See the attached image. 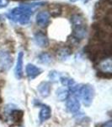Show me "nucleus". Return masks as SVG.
<instances>
[{
	"instance_id": "nucleus-12",
	"label": "nucleus",
	"mask_w": 112,
	"mask_h": 127,
	"mask_svg": "<svg viewBox=\"0 0 112 127\" xmlns=\"http://www.w3.org/2000/svg\"><path fill=\"white\" fill-rule=\"evenodd\" d=\"M51 116H52V109H51V108L47 105L42 106L39 114L40 121L41 122L46 121V120H47L48 119L51 118Z\"/></svg>"
},
{
	"instance_id": "nucleus-8",
	"label": "nucleus",
	"mask_w": 112,
	"mask_h": 127,
	"mask_svg": "<svg viewBox=\"0 0 112 127\" xmlns=\"http://www.w3.org/2000/svg\"><path fill=\"white\" fill-rule=\"evenodd\" d=\"M67 108L70 113H77L80 109V103L76 97H71L67 100Z\"/></svg>"
},
{
	"instance_id": "nucleus-3",
	"label": "nucleus",
	"mask_w": 112,
	"mask_h": 127,
	"mask_svg": "<svg viewBox=\"0 0 112 127\" xmlns=\"http://www.w3.org/2000/svg\"><path fill=\"white\" fill-rule=\"evenodd\" d=\"M78 97L82 98L83 103L86 107H89L91 105L93 97H94V89L90 85H84L83 87L81 86L78 93Z\"/></svg>"
},
{
	"instance_id": "nucleus-15",
	"label": "nucleus",
	"mask_w": 112,
	"mask_h": 127,
	"mask_svg": "<svg viewBox=\"0 0 112 127\" xmlns=\"http://www.w3.org/2000/svg\"><path fill=\"white\" fill-rule=\"evenodd\" d=\"M71 54H72V51H71V49L68 48V47H66V48H61L57 51V56L62 59V60L67 59L71 55Z\"/></svg>"
},
{
	"instance_id": "nucleus-6",
	"label": "nucleus",
	"mask_w": 112,
	"mask_h": 127,
	"mask_svg": "<svg viewBox=\"0 0 112 127\" xmlns=\"http://www.w3.org/2000/svg\"><path fill=\"white\" fill-rule=\"evenodd\" d=\"M34 42L40 48H46L49 45V39L47 36L41 32H38L34 35Z\"/></svg>"
},
{
	"instance_id": "nucleus-21",
	"label": "nucleus",
	"mask_w": 112,
	"mask_h": 127,
	"mask_svg": "<svg viewBox=\"0 0 112 127\" xmlns=\"http://www.w3.org/2000/svg\"><path fill=\"white\" fill-rule=\"evenodd\" d=\"M9 0H0V9L7 7L9 5Z\"/></svg>"
},
{
	"instance_id": "nucleus-10",
	"label": "nucleus",
	"mask_w": 112,
	"mask_h": 127,
	"mask_svg": "<svg viewBox=\"0 0 112 127\" xmlns=\"http://www.w3.org/2000/svg\"><path fill=\"white\" fill-rule=\"evenodd\" d=\"M37 90L41 97H48L51 93V84L48 81H42L41 83L39 84Z\"/></svg>"
},
{
	"instance_id": "nucleus-2",
	"label": "nucleus",
	"mask_w": 112,
	"mask_h": 127,
	"mask_svg": "<svg viewBox=\"0 0 112 127\" xmlns=\"http://www.w3.org/2000/svg\"><path fill=\"white\" fill-rule=\"evenodd\" d=\"M70 21L73 28V41L78 42L79 41L83 40L87 35L86 18H84L80 14H73L71 16Z\"/></svg>"
},
{
	"instance_id": "nucleus-9",
	"label": "nucleus",
	"mask_w": 112,
	"mask_h": 127,
	"mask_svg": "<svg viewBox=\"0 0 112 127\" xmlns=\"http://www.w3.org/2000/svg\"><path fill=\"white\" fill-rule=\"evenodd\" d=\"M25 71H26V75L29 77L30 80H33L36 77H37L38 75L41 73V69L39 68V67L36 66L35 64H28L26 65L25 68Z\"/></svg>"
},
{
	"instance_id": "nucleus-19",
	"label": "nucleus",
	"mask_w": 112,
	"mask_h": 127,
	"mask_svg": "<svg viewBox=\"0 0 112 127\" xmlns=\"http://www.w3.org/2000/svg\"><path fill=\"white\" fill-rule=\"evenodd\" d=\"M49 78H50L52 81H57L59 78V75L56 71H51L50 74H49Z\"/></svg>"
},
{
	"instance_id": "nucleus-23",
	"label": "nucleus",
	"mask_w": 112,
	"mask_h": 127,
	"mask_svg": "<svg viewBox=\"0 0 112 127\" xmlns=\"http://www.w3.org/2000/svg\"><path fill=\"white\" fill-rule=\"evenodd\" d=\"M69 1L72 2V3H75V2L78 1V0H69ZM81 1H82L83 3H88V2L89 1V0H81Z\"/></svg>"
},
{
	"instance_id": "nucleus-20",
	"label": "nucleus",
	"mask_w": 112,
	"mask_h": 127,
	"mask_svg": "<svg viewBox=\"0 0 112 127\" xmlns=\"http://www.w3.org/2000/svg\"><path fill=\"white\" fill-rule=\"evenodd\" d=\"M97 75L99 77H101V78H108L110 79L111 77V73H105V72H98Z\"/></svg>"
},
{
	"instance_id": "nucleus-18",
	"label": "nucleus",
	"mask_w": 112,
	"mask_h": 127,
	"mask_svg": "<svg viewBox=\"0 0 112 127\" xmlns=\"http://www.w3.org/2000/svg\"><path fill=\"white\" fill-rule=\"evenodd\" d=\"M60 81L62 84L65 87H72L73 86L75 85V82L73 79L69 78V77H61L60 78Z\"/></svg>"
},
{
	"instance_id": "nucleus-17",
	"label": "nucleus",
	"mask_w": 112,
	"mask_h": 127,
	"mask_svg": "<svg viewBox=\"0 0 112 127\" xmlns=\"http://www.w3.org/2000/svg\"><path fill=\"white\" fill-rule=\"evenodd\" d=\"M56 97L60 101H64V100H66L68 97L69 91L68 89H65V88H59V89L56 90Z\"/></svg>"
},
{
	"instance_id": "nucleus-14",
	"label": "nucleus",
	"mask_w": 112,
	"mask_h": 127,
	"mask_svg": "<svg viewBox=\"0 0 112 127\" xmlns=\"http://www.w3.org/2000/svg\"><path fill=\"white\" fill-rule=\"evenodd\" d=\"M99 68L102 69V72L111 73L112 70V63L111 59H106L99 64Z\"/></svg>"
},
{
	"instance_id": "nucleus-11",
	"label": "nucleus",
	"mask_w": 112,
	"mask_h": 127,
	"mask_svg": "<svg viewBox=\"0 0 112 127\" xmlns=\"http://www.w3.org/2000/svg\"><path fill=\"white\" fill-rule=\"evenodd\" d=\"M48 10L50 12L49 15H51L52 17H58L62 14V6L59 3H51L48 6Z\"/></svg>"
},
{
	"instance_id": "nucleus-13",
	"label": "nucleus",
	"mask_w": 112,
	"mask_h": 127,
	"mask_svg": "<svg viewBox=\"0 0 112 127\" xmlns=\"http://www.w3.org/2000/svg\"><path fill=\"white\" fill-rule=\"evenodd\" d=\"M9 114H10L11 120L15 123L21 122L24 116V112L22 110H19V109H13Z\"/></svg>"
},
{
	"instance_id": "nucleus-22",
	"label": "nucleus",
	"mask_w": 112,
	"mask_h": 127,
	"mask_svg": "<svg viewBox=\"0 0 112 127\" xmlns=\"http://www.w3.org/2000/svg\"><path fill=\"white\" fill-rule=\"evenodd\" d=\"M101 127H112V121L111 120H108L107 122H105V124H103Z\"/></svg>"
},
{
	"instance_id": "nucleus-16",
	"label": "nucleus",
	"mask_w": 112,
	"mask_h": 127,
	"mask_svg": "<svg viewBox=\"0 0 112 127\" xmlns=\"http://www.w3.org/2000/svg\"><path fill=\"white\" fill-rule=\"evenodd\" d=\"M38 61H39V63L42 64H49L52 63V58L47 53H41L38 56Z\"/></svg>"
},
{
	"instance_id": "nucleus-1",
	"label": "nucleus",
	"mask_w": 112,
	"mask_h": 127,
	"mask_svg": "<svg viewBox=\"0 0 112 127\" xmlns=\"http://www.w3.org/2000/svg\"><path fill=\"white\" fill-rule=\"evenodd\" d=\"M45 3H46L39 2V3L20 4L19 7L14 8L13 9L9 10L6 14V16L11 21L24 26V25H27L30 22L31 16L34 14L35 9L42 5H45Z\"/></svg>"
},
{
	"instance_id": "nucleus-5",
	"label": "nucleus",
	"mask_w": 112,
	"mask_h": 127,
	"mask_svg": "<svg viewBox=\"0 0 112 127\" xmlns=\"http://www.w3.org/2000/svg\"><path fill=\"white\" fill-rule=\"evenodd\" d=\"M50 23V15L46 11H40L36 15V24L40 27L45 28Z\"/></svg>"
},
{
	"instance_id": "nucleus-7",
	"label": "nucleus",
	"mask_w": 112,
	"mask_h": 127,
	"mask_svg": "<svg viewBox=\"0 0 112 127\" xmlns=\"http://www.w3.org/2000/svg\"><path fill=\"white\" fill-rule=\"evenodd\" d=\"M23 59H24V53L19 52L18 54L17 62H16V66L15 69V76L17 79H21L23 77Z\"/></svg>"
},
{
	"instance_id": "nucleus-4",
	"label": "nucleus",
	"mask_w": 112,
	"mask_h": 127,
	"mask_svg": "<svg viewBox=\"0 0 112 127\" xmlns=\"http://www.w3.org/2000/svg\"><path fill=\"white\" fill-rule=\"evenodd\" d=\"M13 64V58L9 51L0 50V71H7Z\"/></svg>"
}]
</instances>
